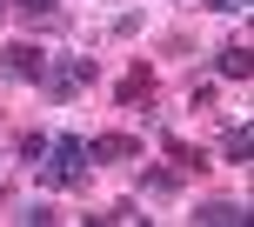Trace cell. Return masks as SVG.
Segmentation results:
<instances>
[{
  "mask_svg": "<svg viewBox=\"0 0 254 227\" xmlns=\"http://www.w3.org/2000/svg\"><path fill=\"white\" fill-rule=\"evenodd\" d=\"M40 180H47V187H80V180H87V140L80 134H54L47 161H40Z\"/></svg>",
  "mask_w": 254,
  "mask_h": 227,
  "instance_id": "cell-1",
  "label": "cell"
},
{
  "mask_svg": "<svg viewBox=\"0 0 254 227\" xmlns=\"http://www.w3.org/2000/svg\"><path fill=\"white\" fill-rule=\"evenodd\" d=\"M94 74H101V67H94V54H67V60H47V94L54 101H67V94H80V87H94Z\"/></svg>",
  "mask_w": 254,
  "mask_h": 227,
  "instance_id": "cell-2",
  "label": "cell"
},
{
  "mask_svg": "<svg viewBox=\"0 0 254 227\" xmlns=\"http://www.w3.org/2000/svg\"><path fill=\"white\" fill-rule=\"evenodd\" d=\"M40 74H47V54L34 40H7L0 47V80H40Z\"/></svg>",
  "mask_w": 254,
  "mask_h": 227,
  "instance_id": "cell-3",
  "label": "cell"
},
{
  "mask_svg": "<svg viewBox=\"0 0 254 227\" xmlns=\"http://www.w3.org/2000/svg\"><path fill=\"white\" fill-rule=\"evenodd\" d=\"M121 161H140V134H94L87 140V167H121Z\"/></svg>",
  "mask_w": 254,
  "mask_h": 227,
  "instance_id": "cell-4",
  "label": "cell"
},
{
  "mask_svg": "<svg viewBox=\"0 0 254 227\" xmlns=\"http://www.w3.org/2000/svg\"><path fill=\"white\" fill-rule=\"evenodd\" d=\"M114 101H121V107H134V114H147V107H154V67H147V60H134V67L121 74Z\"/></svg>",
  "mask_w": 254,
  "mask_h": 227,
  "instance_id": "cell-5",
  "label": "cell"
},
{
  "mask_svg": "<svg viewBox=\"0 0 254 227\" xmlns=\"http://www.w3.org/2000/svg\"><path fill=\"white\" fill-rule=\"evenodd\" d=\"M214 74L221 80H248L254 74V47H248V40H228V47L214 54Z\"/></svg>",
  "mask_w": 254,
  "mask_h": 227,
  "instance_id": "cell-6",
  "label": "cell"
},
{
  "mask_svg": "<svg viewBox=\"0 0 254 227\" xmlns=\"http://www.w3.org/2000/svg\"><path fill=\"white\" fill-rule=\"evenodd\" d=\"M13 13H20V27H61L67 20L61 0H13Z\"/></svg>",
  "mask_w": 254,
  "mask_h": 227,
  "instance_id": "cell-7",
  "label": "cell"
},
{
  "mask_svg": "<svg viewBox=\"0 0 254 227\" xmlns=\"http://www.w3.org/2000/svg\"><path fill=\"white\" fill-rule=\"evenodd\" d=\"M194 221H201V227H241L248 207H241V201H201V207H194Z\"/></svg>",
  "mask_w": 254,
  "mask_h": 227,
  "instance_id": "cell-8",
  "label": "cell"
},
{
  "mask_svg": "<svg viewBox=\"0 0 254 227\" xmlns=\"http://www.w3.org/2000/svg\"><path fill=\"white\" fill-rule=\"evenodd\" d=\"M167 161H174V174L188 180V174H201V167H207V154L194 147V140H181V134H167Z\"/></svg>",
  "mask_w": 254,
  "mask_h": 227,
  "instance_id": "cell-9",
  "label": "cell"
},
{
  "mask_svg": "<svg viewBox=\"0 0 254 227\" xmlns=\"http://www.w3.org/2000/svg\"><path fill=\"white\" fill-rule=\"evenodd\" d=\"M221 154H228L234 167H248V154H254V127H248V120H234V127H228V140H221Z\"/></svg>",
  "mask_w": 254,
  "mask_h": 227,
  "instance_id": "cell-10",
  "label": "cell"
},
{
  "mask_svg": "<svg viewBox=\"0 0 254 227\" xmlns=\"http://www.w3.org/2000/svg\"><path fill=\"white\" fill-rule=\"evenodd\" d=\"M174 187H181L174 167H147V174H140V194H154V201H161V194H174Z\"/></svg>",
  "mask_w": 254,
  "mask_h": 227,
  "instance_id": "cell-11",
  "label": "cell"
},
{
  "mask_svg": "<svg viewBox=\"0 0 254 227\" xmlns=\"http://www.w3.org/2000/svg\"><path fill=\"white\" fill-rule=\"evenodd\" d=\"M13 221H27V227H47V221H61V214H54L47 201H27V207H20V214H13Z\"/></svg>",
  "mask_w": 254,
  "mask_h": 227,
  "instance_id": "cell-12",
  "label": "cell"
},
{
  "mask_svg": "<svg viewBox=\"0 0 254 227\" xmlns=\"http://www.w3.org/2000/svg\"><path fill=\"white\" fill-rule=\"evenodd\" d=\"M13 154H20V161H27V167H34V161H40V154H47V134H20V147H13Z\"/></svg>",
  "mask_w": 254,
  "mask_h": 227,
  "instance_id": "cell-13",
  "label": "cell"
},
{
  "mask_svg": "<svg viewBox=\"0 0 254 227\" xmlns=\"http://www.w3.org/2000/svg\"><path fill=\"white\" fill-rule=\"evenodd\" d=\"M201 7H207V13H241L248 0H201Z\"/></svg>",
  "mask_w": 254,
  "mask_h": 227,
  "instance_id": "cell-14",
  "label": "cell"
}]
</instances>
